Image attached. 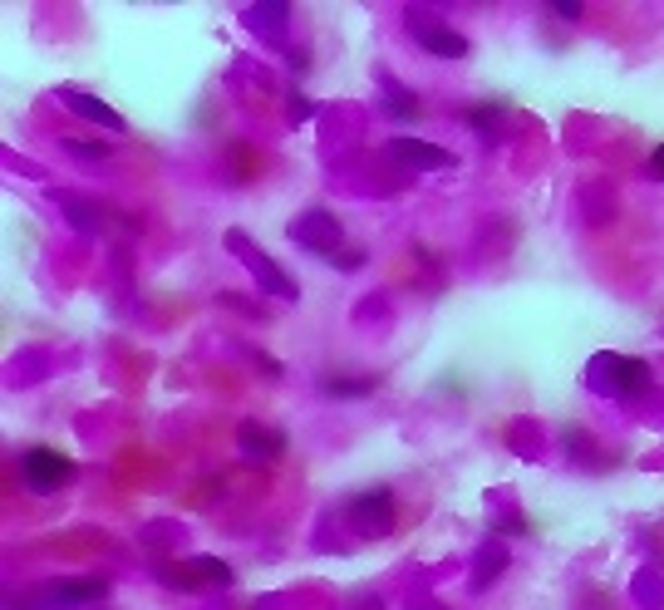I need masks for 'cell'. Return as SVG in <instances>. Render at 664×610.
<instances>
[{"label":"cell","instance_id":"cell-23","mask_svg":"<svg viewBox=\"0 0 664 610\" xmlns=\"http://www.w3.org/2000/svg\"><path fill=\"white\" fill-rule=\"evenodd\" d=\"M650 178H664V143L650 153Z\"/></svg>","mask_w":664,"mask_h":610},{"label":"cell","instance_id":"cell-10","mask_svg":"<svg viewBox=\"0 0 664 610\" xmlns=\"http://www.w3.org/2000/svg\"><path fill=\"white\" fill-rule=\"evenodd\" d=\"M237 448H242L251 463H271L286 453V433L281 428H266V424H242L237 428Z\"/></svg>","mask_w":664,"mask_h":610},{"label":"cell","instance_id":"cell-2","mask_svg":"<svg viewBox=\"0 0 664 610\" xmlns=\"http://www.w3.org/2000/svg\"><path fill=\"white\" fill-rule=\"evenodd\" d=\"M227 251L242 256L246 266H251V276H256V286H261L266 296H276V301H301V286H296V281H291V276H286V271H281V266H276L256 242H246L242 232H227Z\"/></svg>","mask_w":664,"mask_h":610},{"label":"cell","instance_id":"cell-3","mask_svg":"<svg viewBox=\"0 0 664 610\" xmlns=\"http://www.w3.org/2000/svg\"><path fill=\"white\" fill-rule=\"evenodd\" d=\"M291 242L301 246V251H310V256H340L345 251V227H340V217L335 212H325V207H310V212H301L296 222H291Z\"/></svg>","mask_w":664,"mask_h":610},{"label":"cell","instance_id":"cell-20","mask_svg":"<svg viewBox=\"0 0 664 610\" xmlns=\"http://www.w3.org/2000/svg\"><path fill=\"white\" fill-rule=\"evenodd\" d=\"M492 527H497V532H512V537H517V532L527 537V517H497Z\"/></svg>","mask_w":664,"mask_h":610},{"label":"cell","instance_id":"cell-7","mask_svg":"<svg viewBox=\"0 0 664 610\" xmlns=\"http://www.w3.org/2000/svg\"><path fill=\"white\" fill-rule=\"evenodd\" d=\"M109 596V581L104 576H64V581H45V591H40V606H94V601H104Z\"/></svg>","mask_w":664,"mask_h":610},{"label":"cell","instance_id":"cell-6","mask_svg":"<svg viewBox=\"0 0 664 610\" xmlns=\"http://www.w3.org/2000/svg\"><path fill=\"white\" fill-rule=\"evenodd\" d=\"M163 581L178 591H227L232 586V566L217 556H187L178 566H163Z\"/></svg>","mask_w":664,"mask_h":610},{"label":"cell","instance_id":"cell-13","mask_svg":"<svg viewBox=\"0 0 664 610\" xmlns=\"http://www.w3.org/2000/svg\"><path fill=\"white\" fill-rule=\"evenodd\" d=\"M502 571H507V547L492 537V542L478 551V561H473V576H468V586H473V591H487V586H492Z\"/></svg>","mask_w":664,"mask_h":610},{"label":"cell","instance_id":"cell-14","mask_svg":"<svg viewBox=\"0 0 664 610\" xmlns=\"http://www.w3.org/2000/svg\"><path fill=\"white\" fill-rule=\"evenodd\" d=\"M286 20H291V5H246V25L261 30L266 40H281Z\"/></svg>","mask_w":664,"mask_h":610},{"label":"cell","instance_id":"cell-22","mask_svg":"<svg viewBox=\"0 0 664 610\" xmlns=\"http://www.w3.org/2000/svg\"><path fill=\"white\" fill-rule=\"evenodd\" d=\"M310 114H315V109L305 104L301 94H291V123H305V119H310Z\"/></svg>","mask_w":664,"mask_h":610},{"label":"cell","instance_id":"cell-11","mask_svg":"<svg viewBox=\"0 0 664 610\" xmlns=\"http://www.w3.org/2000/svg\"><path fill=\"white\" fill-rule=\"evenodd\" d=\"M60 99L69 104V109H74V114H79V119L99 123V128H109V133H123V128H128V123H123L119 114H114V109L104 104V99H94V94H84V89H74V84H64Z\"/></svg>","mask_w":664,"mask_h":610},{"label":"cell","instance_id":"cell-1","mask_svg":"<svg viewBox=\"0 0 664 610\" xmlns=\"http://www.w3.org/2000/svg\"><path fill=\"white\" fill-rule=\"evenodd\" d=\"M586 384H591V394L625 399V394H640V389L650 384V365H640V360H625V355H610V350H601V355L586 365Z\"/></svg>","mask_w":664,"mask_h":610},{"label":"cell","instance_id":"cell-17","mask_svg":"<svg viewBox=\"0 0 664 610\" xmlns=\"http://www.w3.org/2000/svg\"><path fill=\"white\" fill-rule=\"evenodd\" d=\"M64 217L74 232H99V207L94 202H79V197H64Z\"/></svg>","mask_w":664,"mask_h":610},{"label":"cell","instance_id":"cell-16","mask_svg":"<svg viewBox=\"0 0 664 610\" xmlns=\"http://www.w3.org/2000/svg\"><path fill=\"white\" fill-rule=\"evenodd\" d=\"M468 123L492 143V138L502 133V123H507V109H502V104H473V109H468Z\"/></svg>","mask_w":664,"mask_h":610},{"label":"cell","instance_id":"cell-8","mask_svg":"<svg viewBox=\"0 0 664 610\" xmlns=\"http://www.w3.org/2000/svg\"><path fill=\"white\" fill-rule=\"evenodd\" d=\"M409 25H414V40L428 55H443V60H463L468 55V40L448 25V20H423L419 10H409Z\"/></svg>","mask_w":664,"mask_h":610},{"label":"cell","instance_id":"cell-9","mask_svg":"<svg viewBox=\"0 0 664 610\" xmlns=\"http://www.w3.org/2000/svg\"><path fill=\"white\" fill-rule=\"evenodd\" d=\"M384 153H389L394 163L414 168V173H438V168H453V163H458L453 153H443L438 143H423V138H389Z\"/></svg>","mask_w":664,"mask_h":610},{"label":"cell","instance_id":"cell-12","mask_svg":"<svg viewBox=\"0 0 664 610\" xmlns=\"http://www.w3.org/2000/svg\"><path fill=\"white\" fill-rule=\"evenodd\" d=\"M379 109H384L389 119L414 123V119H419V94H414V89H404L394 74H384V69H379Z\"/></svg>","mask_w":664,"mask_h":610},{"label":"cell","instance_id":"cell-18","mask_svg":"<svg viewBox=\"0 0 664 610\" xmlns=\"http://www.w3.org/2000/svg\"><path fill=\"white\" fill-rule=\"evenodd\" d=\"M364 261H369V251H364V246H345L340 256H330V266H335V271H360Z\"/></svg>","mask_w":664,"mask_h":610},{"label":"cell","instance_id":"cell-19","mask_svg":"<svg viewBox=\"0 0 664 610\" xmlns=\"http://www.w3.org/2000/svg\"><path fill=\"white\" fill-rule=\"evenodd\" d=\"M60 148L64 153H74V158H89V163H104V153H109L104 143H74V138H64Z\"/></svg>","mask_w":664,"mask_h":610},{"label":"cell","instance_id":"cell-5","mask_svg":"<svg viewBox=\"0 0 664 610\" xmlns=\"http://www.w3.org/2000/svg\"><path fill=\"white\" fill-rule=\"evenodd\" d=\"M345 517L360 537H389L394 532V492L389 488H364L345 502Z\"/></svg>","mask_w":664,"mask_h":610},{"label":"cell","instance_id":"cell-4","mask_svg":"<svg viewBox=\"0 0 664 610\" xmlns=\"http://www.w3.org/2000/svg\"><path fill=\"white\" fill-rule=\"evenodd\" d=\"M20 483L30 492H60L64 483H74V458H64L60 448H25L20 453Z\"/></svg>","mask_w":664,"mask_h":610},{"label":"cell","instance_id":"cell-15","mask_svg":"<svg viewBox=\"0 0 664 610\" xmlns=\"http://www.w3.org/2000/svg\"><path fill=\"white\" fill-rule=\"evenodd\" d=\"M320 394L325 399H364V394H374V374H330V379H320Z\"/></svg>","mask_w":664,"mask_h":610},{"label":"cell","instance_id":"cell-21","mask_svg":"<svg viewBox=\"0 0 664 610\" xmlns=\"http://www.w3.org/2000/svg\"><path fill=\"white\" fill-rule=\"evenodd\" d=\"M551 15H561V20H581V15H586V10H581V5H576V0H566V5H561V0H556V5H551Z\"/></svg>","mask_w":664,"mask_h":610}]
</instances>
